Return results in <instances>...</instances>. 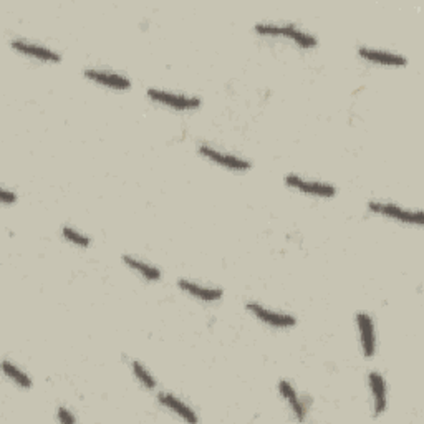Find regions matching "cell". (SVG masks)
Returning a JSON list of instances; mask_svg holds the SVG:
<instances>
[{
    "label": "cell",
    "mask_w": 424,
    "mask_h": 424,
    "mask_svg": "<svg viewBox=\"0 0 424 424\" xmlns=\"http://www.w3.org/2000/svg\"><path fill=\"white\" fill-rule=\"evenodd\" d=\"M368 207H370V211L376 212V214L386 216V218H391L394 220H401V223H406V224L423 225V212L421 211H409V209H404V207H401V206L389 204V202H378V201L370 202Z\"/></svg>",
    "instance_id": "2"
},
{
    "label": "cell",
    "mask_w": 424,
    "mask_h": 424,
    "mask_svg": "<svg viewBox=\"0 0 424 424\" xmlns=\"http://www.w3.org/2000/svg\"><path fill=\"white\" fill-rule=\"evenodd\" d=\"M177 285H179V289L185 290L186 294H189L192 297H196V299L204 300V301H219L224 295L223 289H218V287L201 285V284H196V282H191L186 279H179Z\"/></svg>",
    "instance_id": "11"
},
{
    "label": "cell",
    "mask_w": 424,
    "mask_h": 424,
    "mask_svg": "<svg viewBox=\"0 0 424 424\" xmlns=\"http://www.w3.org/2000/svg\"><path fill=\"white\" fill-rule=\"evenodd\" d=\"M285 185L294 187V189L305 192L310 196H318V197H333L337 194V187L328 182H320V181H310V179H304L297 174H289L285 176Z\"/></svg>",
    "instance_id": "5"
},
{
    "label": "cell",
    "mask_w": 424,
    "mask_h": 424,
    "mask_svg": "<svg viewBox=\"0 0 424 424\" xmlns=\"http://www.w3.org/2000/svg\"><path fill=\"white\" fill-rule=\"evenodd\" d=\"M131 370H133L135 376H136V378H138V381H139L141 385L144 386V388H148V389H154V388H156V380H154L153 376H151L149 371L146 370L144 366L141 365V363H138V361L131 363Z\"/></svg>",
    "instance_id": "17"
},
{
    "label": "cell",
    "mask_w": 424,
    "mask_h": 424,
    "mask_svg": "<svg viewBox=\"0 0 424 424\" xmlns=\"http://www.w3.org/2000/svg\"><path fill=\"white\" fill-rule=\"evenodd\" d=\"M85 77L93 80V82L105 85V87L115 88V89H128L131 88V80L125 75L110 72V70H100V68H87L85 70Z\"/></svg>",
    "instance_id": "8"
},
{
    "label": "cell",
    "mask_w": 424,
    "mask_h": 424,
    "mask_svg": "<svg viewBox=\"0 0 424 424\" xmlns=\"http://www.w3.org/2000/svg\"><path fill=\"white\" fill-rule=\"evenodd\" d=\"M12 46L23 55L34 56V58H39V60H45V62L56 63L62 60V55H60L58 51L51 50V49H49V46L34 44V42L15 39V40H12Z\"/></svg>",
    "instance_id": "9"
},
{
    "label": "cell",
    "mask_w": 424,
    "mask_h": 424,
    "mask_svg": "<svg viewBox=\"0 0 424 424\" xmlns=\"http://www.w3.org/2000/svg\"><path fill=\"white\" fill-rule=\"evenodd\" d=\"M358 55L361 58L368 60L373 63H381V65H394V67H404L408 63L406 56L394 54V51L388 50H380V49H370V46H360L358 49Z\"/></svg>",
    "instance_id": "10"
},
{
    "label": "cell",
    "mask_w": 424,
    "mask_h": 424,
    "mask_svg": "<svg viewBox=\"0 0 424 424\" xmlns=\"http://www.w3.org/2000/svg\"><path fill=\"white\" fill-rule=\"evenodd\" d=\"M368 383H370L371 394H373L375 414L376 416H380V414L385 413L386 409V381L380 373L371 371L368 375Z\"/></svg>",
    "instance_id": "14"
},
{
    "label": "cell",
    "mask_w": 424,
    "mask_h": 424,
    "mask_svg": "<svg viewBox=\"0 0 424 424\" xmlns=\"http://www.w3.org/2000/svg\"><path fill=\"white\" fill-rule=\"evenodd\" d=\"M247 310L256 315L261 322L270 325V327L274 328H290V327H295L297 323V318L294 315L266 308L263 305L257 304V301H247Z\"/></svg>",
    "instance_id": "4"
},
{
    "label": "cell",
    "mask_w": 424,
    "mask_h": 424,
    "mask_svg": "<svg viewBox=\"0 0 424 424\" xmlns=\"http://www.w3.org/2000/svg\"><path fill=\"white\" fill-rule=\"evenodd\" d=\"M199 153L207 159H211V161L218 163L224 168L234 169V171H247V169H251L252 166V163L249 161V159L235 156V154H230V153H224V151L212 148L209 144H201Z\"/></svg>",
    "instance_id": "6"
},
{
    "label": "cell",
    "mask_w": 424,
    "mask_h": 424,
    "mask_svg": "<svg viewBox=\"0 0 424 424\" xmlns=\"http://www.w3.org/2000/svg\"><path fill=\"white\" fill-rule=\"evenodd\" d=\"M148 96L153 101L163 103V105L171 106L174 110H196V108H199L202 103L201 98L177 95V93L166 92V89H159V88H149Z\"/></svg>",
    "instance_id": "3"
},
{
    "label": "cell",
    "mask_w": 424,
    "mask_h": 424,
    "mask_svg": "<svg viewBox=\"0 0 424 424\" xmlns=\"http://www.w3.org/2000/svg\"><path fill=\"white\" fill-rule=\"evenodd\" d=\"M4 373H6L8 378H11L13 383L20 386V388H32V378L28 376L25 371H22L18 366L13 365V363H11L8 360L4 361Z\"/></svg>",
    "instance_id": "16"
},
{
    "label": "cell",
    "mask_w": 424,
    "mask_h": 424,
    "mask_svg": "<svg viewBox=\"0 0 424 424\" xmlns=\"http://www.w3.org/2000/svg\"><path fill=\"white\" fill-rule=\"evenodd\" d=\"M0 196H2V202H4V204H12V202L17 201V194H15V192L7 191L6 187H2V191H0Z\"/></svg>",
    "instance_id": "20"
},
{
    "label": "cell",
    "mask_w": 424,
    "mask_h": 424,
    "mask_svg": "<svg viewBox=\"0 0 424 424\" xmlns=\"http://www.w3.org/2000/svg\"><path fill=\"white\" fill-rule=\"evenodd\" d=\"M256 32L261 35H272V37H287L292 39L295 44L305 49H312L318 44L317 37L299 28L294 23H275V22H258L256 23Z\"/></svg>",
    "instance_id": "1"
},
{
    "label": "cell",
    "mask_w": 424,
    "mask_h": 424,
    "mask_svg": "<svg viewBox=\"0 0 424 424\" xmlns=\"http://www.w3.org/2000/svg\"><path fill=\"white\" fill-rule=\"evenodd\" d=\"M279 391L282 397L285 398V401L289 403L295 418L299 419V421H305V418H307V406H305L304 399L299 397V393H297L294 386H292L289 381H279Z\"/></svg>",
    "instance_id": "13"
},
{
    "label": "cell",
    "mask_w": 424,
    "mask_h": 424,
    "mask_svg": "<svg viewBox=\"0 0 424 424\" xmlns=\"http://www.w3.org/2000/svg\"><path fill=\"white\" fill-rule=\"evenodd\" d=\"M62 234H63V237L68 240V242L75 244V246H80V247H88L89 246V237H87V235L78 232V230H75L72 227H63Z\"/></svg>",
    "instance_id": "18"
},
{
    "label": "cell",
    "mask_w": 424,
    "mask_h": 424,
    "mask_svg": "<svg viewBox=\"0 0 424 424\" xmlns=\"http://www.w3.org/2000/svg\"><path fill=\"white\" fill-rule=\"evenodd\" d=\"M58 421H62V423H75V421H77V418H75L73 414L68 411V409L58 408Z\"/></svg>",
    "instance_id": "19"
},
{
    "label": "cell",
    "mask_w": 424,
    "mask_h": 424,
    "mask_svg": "<svg viewBox=\"0 0 424 424\" xmlns=\"http://www.w3.org/2000/svg\"><path fill=\"white\" fill-rule=\"evenodd\" d=\"M158 401L161 403L163 406H166L169 411L177 414L179 418L185 419V421H187V423H197V421H199V418L196 416V413L192 411V408L187 406L186 403H182L181 399L173 397V394L159 393L158 394Z\"/></svg>",
    "instance_id": "12"
},
{
    "label": "cell",
    "mask_w": 424,
    "mask_h": 424,
    "mask_svg": "<svg viewBox=\"0 0 424 424\" xmlns=\"http://www.w3.org/2000/svg\"><path fill=\"white\" fill-rule=\"evenodd\" d=\"M356 323H358V330H360L363 355L366 358H373L376 353V333H375L373 318H371L368 313L360 312L356 313Z\"/></svg>",
    "instance_id": "7"
},
{
    "label": "cell",
    "mask_w": 424,
    "mask_h": 424,
    "mask_svg": "<svg viewBox=\"0 0 424 424\" xmlns=\"http://www.w3.org/2000/svg\"><path fill=\"white\" fill-rule=\"evenodd\" d=\"M123 262L130 268H133V270L138 272L141 277H144V279L148 280L161 279V270H159V268H156L154 266H149V263L139 261V258H136L133 256H123Z\"/></svg>",
    "instance_id": "15"
}]
</instances>
